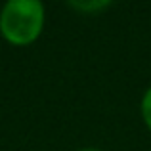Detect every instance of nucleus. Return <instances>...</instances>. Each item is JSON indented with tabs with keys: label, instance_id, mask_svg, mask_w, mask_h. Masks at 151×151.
Returning <instances> with one entry per match:
<instances>
[{
	"label": "nucleus",
	"instance_id": "3",
	"mask_svg": "<svg viewBox=\"0 0 151 151\" xmlns=\"http://www.w3.org/2000/svg\"><path fill=\"white\" fill-rule=\"evenodd\" d=\"M140 109H142V117H144V122L147 124V128L151 130V86H149L147 90H145L144 98H142V105H140Z\"/></svg>",
	"mask_w": 151,
	"mask_h": 151
},
{
	"label": "nucleus",
	"instance_id": "2",
	"mask_svg": "<svg viewBox=\"0 0 151 151\" xmlns=\"http://www.w3.org/2000/svg\"><path fill=\"white\" fill-rule=\"evenodd\" d=\"M71 6L77 8L78 12H98L103 8L111 6V2H101V0H90V2H71Z\"/></svg>",
	"mask_w": 151,
	"mask_h": 151
},
{
	"label": "nucleus",
	"instance_id": "4",
	"mask_svg": "<svg viewBox=\"0 0 151 151\" xmlns=\"http://www.w3.org/2000/svg\"><path fill=\"white\" fill-rule=\"evenodd\" d=\"M78 151H101V149H96V147H86V149H78Z\"/></svg>",
	"mask_w": 151,
	"mask_h": 151
},
{
	"label": "nucleus",
	"instance_id": "1",
	"mask_svg": "<svg viewBox=\"0 0 151 151\" xmlns=\"http://www.w3.org/2000/svg\"><path fill=\"white\" fill-rule=\"evenodd\" d=\"M44 4L38 0H10L0 10V33L10 44L27 46L44 27Z\"/></svg>",
	"mask_w": 151,
	"mask_h": 151
}]
</instances>
